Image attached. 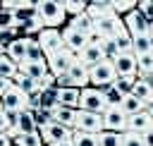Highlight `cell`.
<instances>
[{"label":"cell","mask_w":153,"mask_h":146,"mask_svg":"<svg viewBox=\"0 0 153 146\" xmlns=\"http://www.w3.org/2000/svg\"><path fill=\"white\" fill-rule=\"evenodd\" d=\"M36 10H38V17L43 19L45 29H60L65 22H69V17L62 7V0H38Z\"/></svg>","instance_id":"cell-1"},{"label":"cell","mask_w":153,"mask_h":146,"mask_svg":"<svg viewBox=\"0 0 153 146\" xmlns=\"http://www.w3.org/2000/svg\"><path fill=\"white\" fill-rule=\"evenodd\" d=\"M108 98H105V91L103 89H81V101H79V110H88V112H98L103 115L108 110Z\"/></svg>","instance_id":"cell-2"},{"label":"cell","mask_w":153,"mask_h":146,"mask_svg":"<svg viewBox=\"0 0 153 146\" xmlns=\"http://www.w3.org/2000/svg\"><path fill=\"white\" fill-rule=\"evenodd\" d=\"M88 74H91V86L93 89H108L117 79V69H115V62L112 60H103L100 65L91 67Z\"/></svg>","instance_id":"cell-3"},{"label":"cell","mask_w":153,"mask_h":146,"mask_svg":"<svg viewBox=\"0 0 153 146\" xmlns=\"http://www.w3.org/2000/svg\"><path fill=\"white\" fill-rule=\"evenodd\" d=\"M74 62H76V53H74V50H69V48H62V50H57V53L48 55V69H50L55 77L67 74V72L72 69V65H74Z\"/></svg>","instance_id":"cell-4"},{"label":"cell","mask_w":153,"mask_h":146,"mask_svg":"<svg viewBox=\"0 0 153 146\" xmlns=\"http://www.w3.org/2000/svg\"><path fill=\"white\" fill-rule=\"evenodd\" d=\"M127 122H129V115L122 108H108L103 112V132H120V134H124L127 132Z\"/></svg>","instance_id":"cell-5"},{"label":"cell","mask_w":153,"mask_h":146,"mask_svg":"<svg viewBox=\"0 0 153 146\" xmlns=\"http://www.w3.org/2000/svg\"><path fill=\"white\" fill-rule=\"evenodd\" d=\"M38 45L43 48L45 57L53 55V53H57V50H62V48H65L62 29H43V31L38 34Z\"/></svg>","instance_id":"cell-6"},{"label":"cell","mask_w":153,"mask_h":146,"mask_svg":"<svg viewBox=\"0 0 153 146\" xmlns=\"http://www.w3.org/2000/svg\"><path fill=\"white\" fill-rule=\"evenodd\" d=\"M74 132L100 134V132H103V115H98V112H88V110H79V117H76V127H74Z\"/></svg>","instance_id":"cell-7"},{"label":"cell","mask_w":153,"mask_h":146,"mask_svg":"<svg viewBox=\"0 0 153 146\" xmlns=\"http://www.w3.org/2000/svg\"><path fill=\"white\" fill-rule=\"evenodd\" d=\"M41 136H43V144H45V146H50V144H62V141H72L74 129L53 122V124H48L45 129H41Z\"/></svg>","instance_id":"cell-8"},{"label":"cell","mask_w":153,"mask_h":146,"mask_svg":"<svg viewBox=\"0 0 153 146\" xmlns=\"http://www.w3.org/2000/svg\"><path fill=\"white\" fill-rule=\"evenodd\" d=\"M29 108V96L26 93H22L14 84L2 93V110H26Z\"/></svg>","instance_id":"cell-9"},{"label":"cell","mask_w":153,"mask_h":146,"mask_svg":"<svg viewBox=\"0 0 153 146\" xmlns=\"http://www.w3.org/2000/svg\"><path fill=\"white\" fill-rule=\"evenodd\" d=\"M112 62H115L117 77H139V60L134 53H120Z\"/></svg>","instance_id":"cell-10"},{"label":"cell","mask_w":153,"mask_h":146,"mask_svg":"<svg viewBox=\"0 0 153 146\" xmlns=\"http://www.w3.org/2000/svg\"><path fill=\"white\" fill-rule=\"evenodd\" d=\"M122 22H124V26H127V31H129L131 36H143V34H148V29H151V22H148L139 10H134V12H129L127 17H122Z\"/></svg>","instance_id":"cell-11"},{"label":"cell","mask_w":153,"mask_h":146,"mask_svg":"<svg viewBox=\"0 0 153 146\" xmlns=\"http://www.w3.org/2000/svg\"><path fill=\"white\" fill-rule=\"evenodd\" d=\"M62 38H65V48H69V50H74V53H81L86 45H88V34H81V31H76V29H72V26H65L62 29Z\"/></svg>","instance_id":"cell-12"},{"label":"cell","mask_w":153,"mask_h":146,"mask_svg":"<svg viewBox=\"0 0 153 146\" xmlns=\"http://www.w3.org/2000/svg\"><path fill=\"white\" fill-rule=\"evenodd\" d=\"M76 60L84 65V67H96V65H100L103 60H105V55H103V50H100V43H88L81 53H76Z\"/></svg>","instance_id":"cell-13"},{"label":"cell","mask_w":153,"mask_h":146,"mask_svg":"<svg viewBox=\"0 0 153 146\" xmlns=\"http://www.w3.org/2000/svg\"><path fill=\"white\" fill-rule=\"evenodd\" d=\"M67 77H69V86H74V89H88V86H91L88 67H84L79 60L72 65V69L67 72Z\"/></svg>","instance_id":"cell-14"},{"label":"cell","mask_w":153,"mask_h":146,"mask_svg":"<svg viewBox=\"0 0 153 146\" xmlns=\"http://www.w3.org/2000/svg\"><path fill=\"white\" fill-rule=\"evenodd\" d=\"M151 129H153V115L148 110H143L139 115H131L129 122H127V132H134V134H141V136Z\"/></svg>","instance_id":"cell-15"},{"label":"cell","mask_w":153,"mask_h":146,"mask_svg":"<svg viewBox=\"0 0 153 146\" xmlns=\"http://www.w3.org/2000/svg\"><path fill=\"white\" fill-rule=\"evenodd\" d=\"M26 50H29V38H14V41L5 48L7 57H10L17 67H22V65L26 62Z\"/></svg>","instance_id":"cell-16"},{"label":"cell","mask_w":153,"mask_h":146,"mask_svg":"<svg viewBox=\"0 0 153 146\" xmlns=\"http://www.w3.org/2000/svg\"><path fill=\"white\" fill-rule=\"evenodd\" d=\"M86 14L91 19H103V17H117L112 10V0H91Z\"/></svg>","instance_id":"cell-17"},{"label":"cell","mask_w":153,"mask_h":146,"mask_svg":"<svg viewBox=\"0 0 153 146\" xmlns=\"http://www.w3.org/2000/svg\"><path fill=\"white\" fill-rule=\"evenodd\" d=\"M76 117H79V110H76V108L57 105V108L53 110V120H55L57 124H62V127H69V129L76 127Z\"/></svg>","instance_id":"cell-18"},{"label":"cell","mask_w":153,"mask_h":146,"mask_svg":"<svg viewBox=\"0 0 153 146\" xmlns=\"http://www.w3.org/2000/svg\"><path fill=\"white\" fill-rule=\"evenodd\" d=\"M57 101H60V105H65V108H76V110H79L81 89H74V86H69V89H57Z\"/></svg>","instance_id":"cell-19"},{"label":"cell","mask_w":153,"mask_h":146,"mask_svg":"<svg viewBox=\"0 0 153 146\" xmlns=\"http://www.w3.org/2000/svg\"><path fill=\"white\" fill-rule=\"evenodd\" d=\"M19 72L26 74V77H31L33 81H41L50 69H48V62H24V65L19 67Z\"/></svg>","instance_id":"cell-20"},{"label":"cell","mask_w":153,"mask_h":146,"mask_svg":"<svg viewBox=\"0 0 153 146\" xmlns=\"http://www.w3.org/2000/svg\"><path fill=\"white\" fill-rule=\"evenodd\" d=\"M17 132L19 134H33L38 132L36 127V120H33V112L26 108V110H19V124H17Z\"/></svg>","instance_id":"cell-21"},{"label":"cell","mask_w":153,"mask_h":146,"mask_svg":"<svg viewBox=\"0 0 153 146\" xmlns=\"http://www.w3.org/2000/svg\"><path fill=\"white\" fill-rule=\"evenodd\" d=\"M12 146H45V144H43L41 132H33V134H19V132H14L12 134Z\"/></svg>","instance_id":"cell-22"},{"label":"cell","mask_w":153,"mask_h":146,"mask_svg":"<svg viewBox=\"0 0 153 146\" xmlns=\"http://www.w3.org/2000/svg\"><path fill=\"white\" fill-rule=\"evenodd\" d=\"M67 26H72V29H76V31H81V34H93V19L84 12V14H79V17H69V22H67Z\"/></svg>","instance_id":"cell-23"},{"label":"cell","mask_w":153,"mask_h":146,"mask_svg":"<svg viewBox=\"0 0 153 146\" xmlns=\"http://www.w3.org/2000/svg\"><path fill=\"white\" fill-rule=\"evenodd\" d=\"M14 86L22 91V93H26V96H33V93H38V81H33L31 77H26V74H17L14 77Z\"/></svg>","instance_id":"cell-24"},{"label":"cell","mask_w":153,"mask_h":146,"mask_svg":"<svg viewBox=\"0 0 153 146\" xmlns=\"http://www.w3.org/2000/svg\"><path fill=\"white\" fill-rule=\"evenodd\" d=\"M62 7L67 12V17H79L88 10V2L86 0H62Z\"/></svg>","instance_id":"cell-25"},{"label":"cell","mask_w":153,"mask_h":146,"mask_svg":"<svg viewBox=\"0 0 153 146\" xmlns=\"http://www.w3.org/2000/svg\"><path fill=\"white\" fill-rule=\"evenodd\" d=\"M120 108H122L129 117H131V115H139V112H143V110H146V105H143L139 98H134L131 93H129V96H124V101H122V105H120Z\"/></svg>","instance_id":"cell-26"},{"label":"cell","mask_w":153,"mask_h":146,"mask_svg":"<svg viewBox=\"0 0 153 146\" xmlns=\"http://www.w3.org/2000/svg\"><path fill=\"white\" fill-rule=\"evenodd\" d=\"M57 105H60V101H57V86L48 89V91H41V108L43 110H55Z\"/></svg>","instance_id":"cell-27"},{"label":"cell","mask_w":153,"mask_h":146,"mask_svg":"<svg viewBox=\"0 0 153 146\" xmlns=\"http://www.w3.org/2000/svg\"><path fill=\"white\" fill-rule=\"evenodd\" d=\"M131 96H134V98H139V101L146 105V103L153 98V91L146 86V81H143V79H136V84H134V89H131Z\"/></svg>","instance_id":"cell-28"},{"label":"cell","mask_w":153,"mask_h":146,"mask_svg":"<svg viewBox=\"0 0 153 146\" xmlns=\"http://www.w3.org/2000/svg\"><path fill=\"white\" fill-rule=\"evenodd\" d=\"M136 7H139L136 0H112V10H115L117 17H127V14L134 12Z\"/></svg>","instance_id":"cell-29"},{"label":"cell","mask_w":153,"mask_h":146,"mask_svg":"<svg viewBox=\"0 0 153 146\" xmlns=\"http://www.w3.org/2000/svg\"><path fill=\"white\" fill-rule=\"evenodd\" d=\"M153 50V43H151V36L143 34V36H134V55H146Z\"/></svg>","instance_id":"cell-30"},{"label":"cell","mask_w":153,"mask_h":146,"mask_svg":"<svg viewBox=\"0 0 153 146\" xmlns=\"http://www.w3.org/2000/svg\"><path fill=\"white\" fill-rule=\"evenodd\" d=\"M26 62H48L43 48L38 45V41H29V50H26Z\"/></svg>","instance_id":"cell-31"},{"label":"cell","mask_w":153,"mask_h":146,"mask_svg":"<svg viewBox=\"0 0 153 146\" xmlns=\"http://www.w3.org/2000/svg\"><path fill=\"white\" fill-rule=\"evenodd\" d=\"M124 134L120 132H100L98 134V146H122Z\"/></svg>","instance_id":"cell-32"},{"label":"cell","mask_w":153,"mask_h":146,"mask_svg":"<svg viewBox=\"0 0 153 146\" xmlns=\"http://www.w3.org/2000/svg\"><path fill=\"white\" fill-rule=\"evenodd\" d=\"M33 112V120H36V127H38V132L41 129H45L48 124H53L55 120H53V110H43V108H38V110H31Z\"/></svg>","instance_id":"cell-33"},{"label":"cell","mask_w":153,"mask_h":146,"mask_svg":"<svg viewBox=\"0 0 153 146\" xmlns=\"http://www.w3.org/2000/svg\"><path fill=\"white\" fill-rule=\"evenodd\" d=\"M100 50H103L105 60H115L120 55V48H117V41L115 38H100Z\"/></svg>","instance_id":"cell-34"},{"label":"cell","mask_w":153,"mask_h":146,"mask_svg":"<svg viewBox=\"0 0 153 146\" xmlns=\"http://www.w3.org/2000/svg\"><path fill=\"white\" fill-rule=\"evenodd\" d=\"M136 79H139V77H117L112 86H115L122 96H129V93H131V89H134V84H136Z\"/></svg>","instance_id":"cell-35"},{"label":"cell","mask_w":153,"mask_h":146,"mask_svg":"<svg viewBox=\"0 0 153 146\" xmlns=\"http://www.w3.org/2000/svg\"><path fill=\"white\" fill-rule=\"evenodd\" d=\"M74 146H98V134H86V132H74L72 136Z\"/></svg>","instance_id":"cell-36"},{"label":"cell","mask_w":153,"mask_h":146,"mask_svg":"<svg viewBox=\"0 0 153 146\" xmlns=\"http://www.w3.org/2000/svg\"><path fill=\"white\" fill-rule=\"evenodd\" d=\"M136 60H139V77H143V74H151V72H153V50H151V53H146V55H139Z\"/></svg>","instance_id":"cell-37"},{"label":"cell","mask_w":153,"mask_h":146,"mask_svg":"<svg viewBox=\"0 0 153 146\" xmlns=\"http://www.w3.org/2000/svg\"><path fill=\"white\" fill-rule=\"evenodd\" d=\"M12 26H17V19H14V12L12 10H0V31H7V29H12Z\"/></svg>","instance_id":"cell-38"},{"label":"cell","mask_w":153,"mask_h":146,"mask_svg":"<svg viewBox=\"0 0 153 146\" xmlns=\"http://www.w3.org/2000/svg\"><path fill=\"white\" fill-rule=\"evenodd\" d=\"M122 146H146V144H143V136H141V134H134V132H124Z\"/></svg>","instance_id":"cell-39"},{"label":"cell","mask_w":153,"mask_h":146,"mask_svg":"<svg viewBox=\"0 0 153 146\" xmlns=\"http://www.w3.org/2000/svg\"><path fill=\"white\" fill-rule=\"evenodd\" d=\"M151 24H153V0H139V7H136Z\"/></svg>","instance_id":"cell-40"},{"label":"cell","mask_w":153,"mask_h":146,"mask_svg":"<svg viewBox=\"0 0 153 146\" xmlns=\"http://www.w3.org/2000/svg\"><path fill=\"white\" fill-rule=\"evenodd\" d=\"M12 84H14L12 79H2V77H0V98H2V93H5V91L12 86Z\"/></svg>","instance_id":"cell-41"},{"label":"cell","mask_w":153,"mask_h":146,"mask_svg":"<svg viewBox=\"0 0 153 146\" xmlns=\"http://www.w3.org/2000/svg\"><path fill=\"white\" fill-rule=\"evenodd\" d=\"M0 146H12V136H10V132H2V134H0Z\"/></svg>","instance_id":"cell-42"},{"label":"cell","mask_w":153,"mask_h":146,"mask_svg":"<svg viewBox=\"0 0 153 146\" xmlns=\"http://www.w3.org/2000/svg\"><path fill=\"white\" fill-rule=\"evenodd\" d=\"M2 132H10L7 120H5V110H0V134H2Z\"/></svg>","instance_id":"cell-43"},{"label":"cell","mask_w":153,"mask_h":146,"mask_svg":"<svg viewBox=\"0 0 153 146\" xmlns=\"http://www.w3.org/2000/svg\"><path fill=\"white\" fill-rule=\"evenodd\" d=\"M139 79H143V81H146V86L153 91V72H151V74H143V77H139Z\"/></svg>","instance_id":"cell-44"},{"label":"cell","mask_w":153,"mask_h":146,"mask_svg":"<svg viewBox=\"0 0 153 146\" xmlns=\"http://www.w3.org/2000/svg\"><path fill=\"white\" fill-rule=\"evenodd\" d=\"M143 144H146V146H153V129L143 134Z\"/></svg>","instance_id":"cell-45"},{"label":"cell","mask_w":153,"mask_h":146,"mask_svg":"<svg viewBox=\"0 0 153 146\" xmlns=\"http://www.w3.org/2000/svg\"><path fill=\"white\" fill-rule=\"evenodd\" d=\"M146 110H148V112H151V115H153V98H151V101H148V103H146Z\"/></svg>","instance_id":"cell-46"},{"label":"cell","mask_w":153,"mask_h":146,"mask_svg":"<svg viewBox=\"0 0 153 146\" xmlns=\"http://www.w3.org/2000/svg\"><path fill=\"white\" fill-rule=\"evenodd\" d=\"M50 146H74L72 141H62V144H50Z\"/></svg>","instance_id":"cell-47"},{"label":"cell","mask_w":153,"mask_h":146,"mask_svg":"<svg viewBox=\"0 0 153 146\" xmlns=\"http://www.w3.org/2000/svg\"><path fill=\"white\" fill-rule=\"evenodd\" d=\"M148 36H151V43H153V24H151V29H148Z\"/></svg>","instance_id":"cell-48"},{"label":"cell","mask_w":153,"mask_h":146,"mask_svg":"<svg viewBox=\"0 0 153 146\" xmlns=\"http://www.w3.org/2000/svg\"><path fill=\"white\" fill-rule=\"evenodd\" d=\"M0 10H2V0H0Z\"/></svg>","instance_id":"cell-49"}]
</instances>
